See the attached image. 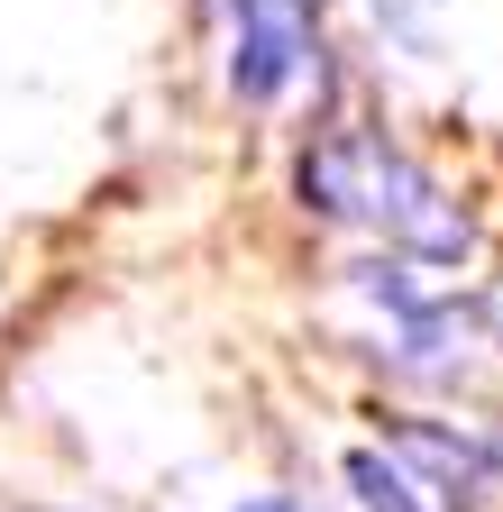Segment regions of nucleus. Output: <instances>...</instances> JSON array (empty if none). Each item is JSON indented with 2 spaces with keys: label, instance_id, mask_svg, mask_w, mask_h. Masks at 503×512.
Listing matches in <instances>:
<instances>
[{
  "label": "nucleus",
  "instance_id": "f257e3e1",
  "mask_svg": "<svg viewBox=\"0 0 503 512\" xmlns=\"http://www.w3.org/2000/svg\"><path fill=\"white\" fill-rule=\"evenodd\" d=\"M293 211L311 229L339 238H375V256H403V266L449 284L476 256V220L430 156H412L394 128L375 119H321L293 147Z\"/></svg>",
  "mask_w": 503,
  "mask_h": 512
},
{
  "label": "nucleus",
  "instance_id": "f03ea898",
  "mask_svg": "<svg viewBox=\"0 0 503 512\" xmlns=\"http://www.w3.org/2000/svg\"><path fill=\"white\" fill-rule=\"evenodd\" d=\"M375 448L430 494V512H494L503 503V430L494 421L385 403V412H375Z\"/></svg>",
  "mask_w": 503,
  "mask_h": 512
},
{
  "label": "nucleus",
  "instance_id": "20e7f679",
  "mask_svg": "<svg viewBox=\"0 0 503 512\" xmlns=\"http://www.w3.org/2000/svg\"><path fill=\"white\" fill-rule=\"evenodd\" d=\"M339 485H348V503L357 512H430V494L385 458L375 439H357V448H339Z\"/></svg>",
  "mask_w": 503,
  "mask_h": 512
},
{
  "label": "nucleus",
  "instance_id": "7ed1b4c3",
  "mask_svg": "<svg viewBox=\"0 0 503 512\" xmlns=\"http://www.w3.org/2000/svg\"><path fill=\"white\" fill-rule=\"evenodd\" d=\"M302 83H330L321 0H229V101L284 110Z\"/></svg>",
  "mask_w": 503,
  "mask_h": 512
},
{
  "label": "nucleus",
  "instance_id": "39448f33",
  "mask_svg": "<svg viewBox=\"0 0 503 512\" xmlns=\"http://www.w3.org/2000/svg\"><path fill=\"white\" fill-rule=\"evenodd\" d=\"M238 512H311V503H293V494H247Z\"/></svg>",
  "mask_w": 503,
  "mask_h": 512
}]
</instances>
